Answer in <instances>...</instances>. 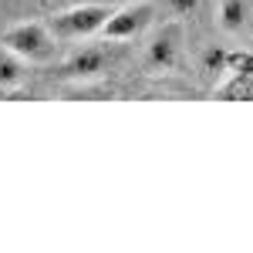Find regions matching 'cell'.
Here are the masks:
<instances>
[{"instance_id": "obj_1", "label": "cell", "mask_w": 253, "mask_h": 253, "mask_svg": "<svg viewBox=\"0 0 253 253\" xmlns=\"http://www.w3.org/2000/svg\"><path fill=\"white\" fill-rule=\"evenodd\" d=\"M115 3H78V7H68V10H58L54 17L47 20L51 34L58 41H84V38H95L101 34L105 20L112 17Z\"/></svg>"}, {"instance_id": "obj_2", "label": "cell", "mask_w": 253, "mask_h": 253, "mask_svg": "<svg viewBox=\"0 0 253 253\" xmlns=\"http://www.w3.org/2000/svg\"><path fill=\"white\" fill-rule=\"evenodd\" d=\"M3 47H10L24 64H44V61L54 58V47H58V38L51 34L47 24L41 20H24V24H14L3 31Z\"/></svg>"}, {"instance_id": "obj_3", "label": "cell", "mask_w": 253, "mask_h": 253, "mask_svg": "<svg viewBox=\"0 0 253 253\" xmlns=\"http://www.w3.org/2000/svg\"><path fill=\"white\" fill-rule=\"evenodd\" d=\"M179 58H182V27H179V20H172L149 41V47H145V71L149 75H166V71H172L179 64Z\"/></svg>"}, {"instance_id": "obj_4", "label": "cell", "mask_w": 253, "mask_h": 253, "mask_svg": "<svg viewBox=\"0 0 253 253\" xmlns=\"http://www.w3.org/2000/svg\"><path fill=\"white\" fill-rule=\"evenodd\" d=\"M149 24H152V7L142 3V0H132V3H122V7L112 10V17L105 20V27H101V38L105 41H132Z\"/></svg>"}, {"instance_id": "obj_5", "label": "cell", "mask_w": 253, "mask_h": 253, "mask_svg": "<svg viewBox=\"0 0 253 253\" xmlns=\"http://www.w3.org/2000/svg\"><path fill=\"white\" fill-rule=\"evenodd\" d=\"M108 51L105 47H98V44H91V47H81V51H75L71 58L64 61V75L68 78H98L105 68H108Z\"/></svg>"}, {"instance_id": "obj_6", "label": "cell", "mask_w": 253, "mask_h": 253, "mask_svg": "<svg viewBox=\"0 0 253 253\" xmlns=\"http://www.w3.org/2000/svg\"><path fill=\"white\" fill-rule=\"evenodd\" d=\"M247 17H250L247 0H219L216 20H219V27H223L226 34H240V31L247 27Z\"/></svg>"}, {"instance_id": "obj_7", "label": "cell", "mask_w": 253, "mask_h": 253, "mask_svg": "<svg viewBox=\"0 0 253 253\" xmlns=\"http://www.w3.org/2000/svg\"><path fill=\"white\" fill-rule=\"evenodd\" d=\"M20 84H24V61L10 47H0V91H14Z\"/></svg>"}, {"instance_id": "obj_8", "label": "cell", "mask_w": 253, "mask_h": 253, "mask_svg": "<svg viewBox=\"0 0 253 253\" xmlns=\"http://www.w3.org/2000/svg\"><path fill=\"white\" fill-rule=\"evenodd\" d=\"M203 71H206V75H226V51L206 47V51H203Z\"/></svg>"}, {"instance_id": "obj_9", "label": "cell", "mask_w": 253, "mask_h": 253, "mask_svg": "<svg viewBox=\"0 0 253 253\" xmlns=\"http://www.w3.org/2000/svg\"><path fill=\"white\" fill-rule=\"evenodd\" d=\"M196 7H199V0H166V10L172 14V20H182L196 14Z\"/></svg>"}, {"instance_id": "obj_10", "label": "cell", "mask_w": 253, "mask_h": 253, "mask_svg": "<svg viewBox=\"0 0 253 253\" xmlns=\"http://www.w3.org/2000/svg\"><path fill=\"white\" fill-rule=\"evenodd\" d=\"M108 3H132V0H108Z\"/></svg>"}]
</instances>
